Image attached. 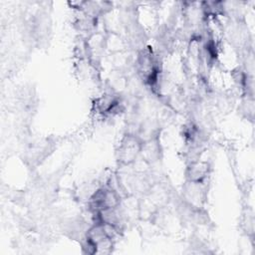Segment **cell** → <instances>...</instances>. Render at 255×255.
Here are the masks:
<instances>
[{
	"label": "cell",
	"instance_id": "2",
	"mask_svg": "<svg viewBox=\"0 0 255 255\" xmlns=\"http://www.w3.org/2000/svg\"><path fill=\"white\" fill-rule=\"evenodd\" d=\"M120 192L112 185H104L95 190L89 197L88 206L91 213L96 216L102 212L117 209L121 206Z\"/></svg>",
	"mask_w": 255,
	"mask_h": 255
},
{
	"label": "cell",
	"instance_id": "4",
	"mask_svg": "<svg viewBox=\"0 0 255 255\" xmlns=\"http://www.w3.org/2000/svg\"><path fill=\"white\" fill-rule=\"evenodd\" d=\"M142 139L135 133L128 131L125 133L116 150L117 162L121 167H128L140 156Z\"/></svg>",
	"mask_w": 255,
	"mask_h": 255
},
{
	"label": "cell",
	"instance_id": "6",
	"mask_svg": "<svg viewBox=\"0 0 255 255\" xmlns=\"http://www.w3.org/2000/svg\"><path fill=\"white\" fill-rule=\"evenodd\" d=\"M204 183L186 181L183 187V199L184 202L194 207L200 208L205 201Z\"/></svg>",
	"mask_w": 255,
	"mask_h": 255
},
{
	"label": "cell",
	"instance_id": "3",
	"mask_svg": "<svg viewBox=\"0 0 255 255\" xmlns=\"http://www.w3.org/2000/svg\"><path fill=\"white\" fill-rule=\"evenodd\" d=\"M135 69L139 78L149 87H155L159 80V60L150 48H142L136 57Z\"/></svg>",
	"mask_w": 255,
	"mask_h": 255
},
{
	"label": "cell",
	"instance_id": "7",
	"mask_svg": "<svg viewBox=\"0 0 255 255\" xmlns=\"http://www.w3.org/2000/svg\"><path fill=\"white\" fill-rule=\"evenodd\" d=\"M140 156L146 163H149V164H152L159 160L161 156V146L159 142V135L143 140Z\"/></svg>",
	"mask_w": 255,
	"mask_h": 255
},
{
	"label": "cell",
	"instance_id": "5",
	"mask_svg": "<svg viewBox=\"0 0 255 255\" xmlns=\"http://www.w3.org/2000/svg\"><path fill=\"white\" fill-rule=\"evenodd\" d=\"M210 172V164L205 160H191L185 170L186 181L204 183Z\"/></svg>",
	"mask_w": 255,
	"mask_h": 255
},
{
	"label": "cell",
	"instance_id": "1",
	"mask_svg": "<svg viewBox=\"0 0 255 255\" xmlns=\"http://www.w3.org/2000/svg\"><path fill=\"white\" fill-rule=\"evenodd\" d=\"M117 231L100 221H95L85 233V246L88 253H109L114 245V235Z\"/></svg>",
	"mask_w": 255,
	"mask_h": 255
}]
</instances>
